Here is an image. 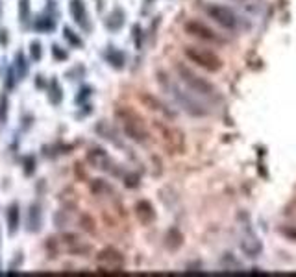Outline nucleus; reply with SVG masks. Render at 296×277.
<instances>
[{
	"mask_svg": "<svg viewBox=\"0 0 296 277\" xmlns=\"http://www.w3.org/2000/svg\"><path fill=\"white\" fill-rule=\"evenodd\" d=\"M115 119H117L120 128H122V131H124L131 140H135L139 144H145L148 140L150 133H148L147 124H145L143 117H141L135 109L126 107V105H119V107L115 109Z\"/></svg>",
	"mask_w": 296,
	"mask_h": 277,
	"instance_id": "obj_1",
	"label": "nucleus"
},
{
	"mask_svg": "<svg viewBox=\"0 0 296 277\" xmlns=\"http://www.w3.org/2000/svg\"><path fill=\"white\" fill-rule=\"evenodd\" d=\"M152 131L156 138L161 142V146L165 148L168 154H182L185 148L184 133L178 128L166 124L163 120H154L152 122Z\"/></svg>",
	"mask_w": 296,
	"mask_h": 277,
	"instance_id": "obj_2",
	"label": "nucleus"
},
{
	"mask_svg": "<svg viewBox=\"0 0 296 277\" xmlns=\"http://www.w3.org/2000/svg\"><path fill=\"white\" fill-rule=\"evenodd\" d=\"M185 55L189 61H193L194 65L202 67L207 72H219L222 69V59L219 55L207 50V48H200V46H187L185 48Z\"/></svg>",
	"mask_w": 296,
	"mask_h": 277,
	"instance_id": "obj_3",
	"label": "nucleus"
},
{
	"mask_svg": "<svg viewBox=\"0 0 296 277\" xmlns=\"http://www.w3.org/2000/svg\"><path fill=\"white\" fill-rule=\"evenodd\" d=\"M96 266H98V272H102V274H119L124 268V257L117 249L106 248L98 253Z\"/></svg>",
	"mask_w": 296,
	"mask_h": 277,
	"instance_id": "obj_4",
	"label": "nucleus"
},
{
	"mask_svg": "<svg viewBox=\"0 0 296 277\" xmlns=\"http://www.w3.org/2000/svg\"><path fill=\"white\" fill-rule=\"evenodd\" d=\"M178 72H180V76H182V80H184L191 89H194L196 92L205 94V96H213V94H215V87H213L211 83L202 80L200 76H196V74H194L193 70H189L187 67L178 65Z\"/></svg>",
	"mask_w": 296,
	"mask_h": 277,
	"instance_id": "obj_5",
	"label": "nucleus"
},
{
	"mask_svg": "<svg viewBox=\"0 0 296 277\" xmlns=\"http://www.w3.org/2000/svg\"><path fill=\"white\" fill-rule=\"evenodd\" d=\"M205 13L209 15V17L215 20V22H219L222 28H228V30H235L237 28V17H235V13L230 11L228 8H224V6H217V4H209V6H205Z\"/></svg>",
	"mask_w": 296,
	"mask_h": 277,
	"instance_id": "obj_6",
	"label": "nucleus"
},
{
	"mask_svg": "<svg viewBox=\"0 0 296 277\" xmlns=\"http://www.w3.org/2000/svg\"><path fill=\"white\" fill-rule=\"evenodd\" d=\"M185 32H187L189 35L196 37V39H202V41H207V43H222V41H224L222 37H219L213 32L211 28L202 24V22H198V20L185 22Z\"/></svg>",
	"mask_w": 296,
	"mask_h": 277,
	"instance_id": "obj_7",
	"label": "nucleus"
},
{
	"mask_svg": "<svg viewBox=\"0 0 296 277\" xmlns=\"http://www.w3.org/2000/svg\"><path fill=\"white\" fill-rule=\"evenodd\" d=\"M54 240L56 244L59 246V249L69 251V253H83V251H89V246H85L76 235H61L59 239H54Z\"/></svg>",
	"mask_w": 296,
	"mask_h": 277,
	"instance_id": "obj_8",
	"label": "nucleus"
},
{
	"mask_svg": "<svg viewBox=\"0 0 296 277\" xmlns=\"http://www.w3.org/2000/svg\"><path fill=\"white\" fill-rule=\"evenodd\" d=\"M89 163L102 170H111V159L104 150H91L89 152Z\"/></svg>",
	"mask_w": 296,
	"mask_h": 277,
	"instance_id": "obj_9",
	"label": "nucleus"
},
{
	"mask_svg": "<svg viewBox=\"0 0 296 277\" xmlns=\"http://www.w3.org/2000/svg\"><path fill=\"white\" fill-rule=\"evenodd\" d=\"M135 209H137L139 220L143 222V224H148V222L154 220V211H152V207H150L148 202H139Z\"/></svg>",
	"mask_w": 296,
	"mask_h": 277,
	"instance_id": "obj_10",
	"label": "nucleus"
},
{
	"mask_svg": "<svg viewBox=\"0 0 296 277\" xmlns=\"http://www.w3.org/2000/svg\"><path fill=\"white\" fill-rule=\"evenodd\" d=\"M139 100L143 102L145 105H147L148 109H152V111H159V113H166L165 107L161 105V102H157L154 96H150V94H141L139 96Z\"/></svg>",
	"mask_w": 296,
	"mask_h": 277,
	"instance_id": "obj_11",
	"label": "nucleus"
}]
</instances>
